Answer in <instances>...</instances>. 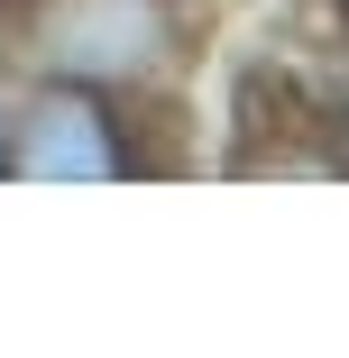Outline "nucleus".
I'll return each mask as SVG.
<instances>
[{
  "label": "nucleus",
  "mask_w": 349,
  "mask_h": 358,
  "mask_svg": "<svg viewBox=\"0 0 349 358\" xmlns=\"http://www.w3.org/2000/svg\"><path fill=\"white\" fill-rule=\"evenodd\" d=\"M138 157H129V138H120V110L92 92V83H55L28 101L19 138L0 148V175H19V184H120Z\"/></svg>",
  "instance_id": "f257e3e1"
},
{
  "label": "nucleus",
  "mask_w": 349,
  "mask_h": 358,
  "mask_svg": "<svg viewBox=\"0 0 349 358\" xmlns=\"http://www.w3.org/2000/svg\"><path fill=\"white\" fill-rule=\"evenodd\" d=\"M340 10H349V0H340Z\"/></svg>",
  "instance_id": "f03ea898"
}]
</instances>
